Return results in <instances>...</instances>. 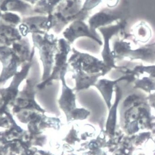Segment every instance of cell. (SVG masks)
I'll use <instances>...</instances> for the list:
<instances>
[{
	"mask_svg": "<svg viewBox=\"0 0 155 155\" xmlns=\"http://www.w3.org/2000/svg\"><path fill=\"white\" fill-rule=\"evenodd\" d=\"M109 11H104L96 13L89 19V25L91 30L109 24L114 18Z\"/></svg>",
	"mask_w": 155,
	"mask_h": 155,
	"instance_id": "1",
	"label": "cell"
},
{
	"mask_svg": "<svg viewBox=\"0 0 155 155\" xmlns=\"http://www.w3.org/2000/svg\"><path fill=\"white\" fill-rule=\"evenodd\" d=\"M65 35L68 37L90 35L89 26L80 20L74 21L66 29Z\"/></svg>",
	"mask_w": 155,
	"mask_h": 155,
	"instance_id": "2",
	"label": "cell"
},
{
	"mask_svg": "<svg viewBox=\"0 0 155 155\" xmlns=\"http://www.w3.org/2000/svg\"><path fill=\"white\" fill-rule=\"evenodd\" d=\"M103 0H85L83 5L82 10L90 11L100 5Z\"/></svg>",
	"mask_w": 155,
	"mask_h": 155,
	"instance_id": "3",
	"label": "cell"
},
{
	"mask_svg": "<svg viewBox=\"0 0 155 155\" xmlns=\"http://www.w3.org/2000/svg\"><path fill=\"white\" fill-rule=\"evenodd\" d=\"M4 18L7 21L13 22V23H16L19 21V19L18 16L14 14H12V13H8V14H6L4 16Z\"/></svg>",
	"mask_w": 155,
	"mask_h": 155,
	"instance_id": "4",
	"label": "cell"
},
{
	"mask_svg": "<svg viewBox=\"0 0 155 155\" xmlns=\"http://www.w3.org/2000/svg\"><path fill=\"white\" fill-rule=\"evenodd\" d=\"M118 0H107V4L110 7L115 6L117 3Z\"/></svg>",
	"mask_w": 155,
	"mask_h": 155,
	"instance_id": "5",
	"label": "cell"
}]
</instances>
